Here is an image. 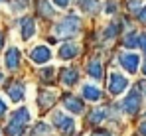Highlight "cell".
Listing matches in <instances>:
<instances>
[{"label": "cell", "mask_w": 146, "mask_h": 136, "mask_svg": "<svg viewBox=\"0 0 146 136\" xmlns=\"http://www.w3.org/2000/svg\"><path fill=\"white\" fill-rule=\"evenodd\" d=\"M138 44H140V38H138L136 32H130V34L124 38V45H126V47H136Z\"/></svg>", "instance_id": "obj_18"}, {"label": "cell", "mask_w": 146, "mask_h": 136, "mask_svg": "<svg viewBox=\"0 0 146 136\" xmlns=\"http://www.w3.org/2000/svg\"><path fill=\"white\" fill-rule=\"evenodd\" d=\"M126 87H128V79L124 75H119V73H113L111 75V79H109V91L113 95H121Z\"/></svg>", "instance_id": "obj_4"}, {"label": "cell", "mask_w": 146, "mask_h": 136, "mask_svg": "<svg viewBox=\"0 0 146 136\" xmlns=\"http://www.w3.org/2000/svg\"><path fill=\"white\" fill-rule=\"evenodd\" d=\"M20 32H22V38L24 40H30L32 36H34V32H36V24H34V20L32 18H22L20 20Z\"/></svg>", "instance_id": "obj_9"}, {"label": "cell", "mask_w": 146, "mask_h": 136, "mask_svg": "<svg viewBox=\"0 0 146 136\" xmlns=\"http://www.w3.org/2000/svg\"><path fill=\"white\" fill-rule=\"evenodd\" d=\"M4 65L8 69H18V65H20V51H18V47H10V49L6 51Z\"/></svg>", "instance_id": "obj_8"}, {"label": "cell", "mask_w": 146, "mask_h": 136, "mask_svg": "<svg viewBox=\"0 0 146 136\" xmlns=\"http://www.w3.org/2000/svg\"><path fill=\"white\" fill-rule=\"evenodd\" d=\"M28 122H30V113H28L26 107L18 109V111H14L12 116H10L8 126H6V134H8V136H22Z\"/></svg>", "instance_id": "obj_1"}, {"label": "cell", "mask_w": 146, "mask_h": 136, "mask_svg": "<svg viewBox=\"0 0 146 136\" xmlns=\"http://www.w3.org/2000/svg\"><path fill=\"white\" fill-rule=\"evenodd\" d=\"M140 103H142V95H140V91L132 89L128 95H126V99H124V111L128 114H134L138 109H140Z\"/></svg>", "instance_id": "obj_3"}, {"label": "cell", "mask_w": 146, "mask_h": 136, "mask_svg": "<svg viewBox=\"0 0 146 136\" xmlns=\"http://www.w3.org/2000/svg\"><path fill=\"white\" fill-rule=\"evenodd\" d=\"M63 105H65L67 111H71V113H75V114L83 113V103H81V99H77V97H73V95H67V97L63 99Z\"/></svg>", "instance_id": "obj_10"}, {"label": "cell", "mask_w": 146, "mask_h": 136, "mask_svg": "<svg viewBox=\"0 0 146 136\" xmlns=\"http://www.w3.org/2000/svg\"><path fill=\"white\" fill-rule=\"evenodd\" d=\"M117 34H119V24H111L105 36H107V38H111V36H117Z\"/></svg>", "instance_id": "obj_22"}, {"label": "cell", "mask_w": 146, "mask_h": 136, "mask_svg": "<svg viewBox=\"0 0 146 136\" xmlns=\"http://www.w3.org/2000/svg\"><path fill=\"white\" fill-rule=\"evenodd\" d=\"M38 10H40V14L46 16V18L53 16V6L49 4V0H40V2H38Z\"/></svg>", "instance_id": "obj_15"}, {"label": "cell", "mask_w": 146, "mask_h": 136, "mask_svg": "<svg viewBox=\"0 0 146 136\" xmlns=\"http://www.w3.org/2000/svg\"><path fill=\"white\" fill-rule=\"evenodd\" d=\"M103 118H105V111L103 109H95L91 113V116H89V122H101Z\"/></svg>", "instance_id": "obj_20"}, {"label": "cell", "mask_w": 146, "mask_h": 136, "mask_svg": "<svg viewBox=\"0 0 146 136\" xmlns=\"http://www.w3.org/2000/svg\"><path fill=\"white\" fill-rule=\"evenodd\" d=\"M48 132H49V126L44 124V122H40V124L32 130V136H42V134H48Z\"/></svg>", "instance_id": "obj_21"}, {"label": "cell", "mask_w": 146, "mask_h": 136, "mask_svg": "<svg viewBox=\"0 0 146 136\" xmlns=\"http://www.w3.org/2000/svg\"><path fill=\"white\" fill-rule=\"evenodd\" d=\"M81 8L89 14H95L99 10V0H81Z\"/></svg>", "instance_id": "obj_17"}, {"label": "cell", "mask_w": 146, "mask_h": 136, "mask_svg": "<svg viewBox=\"0 0 146 136\" xmlns=\"http://www.w3.org/2000/svg\"><path fill=\"white\" fill-rule=\"evenodd\" d=\"M138 6H140V0H130V2H128V8H130L132 12H136Z\"/></svg>", "instance_id": "obj_23"}, {"label": "cell", "mask_w": 146, "mask_h": 136, "mask_svg": "<svg viewBox=\"0 0 146 136\" xmlns=\"http://www.w3.org/2000/svg\"><path fill=\"white\" fill-rule=\"evenodd\" d=\"M140 45H142V49H144V53H146V36L140 38Z\"/></svg>", "instance_id": "obj_30"}, {"label": "cell", "mask_w": 146, "mask_h": 136, "mask_svg": "<svg viewBox=\"0 0 146 136\" xmlns=\"http://www.w3.org/2000/svg\"><path fill=\"white\" fill-rule=\"evenodd\" d=\"M53 120H55V126H57L61 132H65V134H71L73 128H75L73 118H69V116H65V114H61V113H55Z\"/></svg>", "instance_id": "obj_6"}, {"label": "cell", "mask_w": 146, "mask_h": 136, "mask_svg": "<svg viewBox=\"0 0 146 136\" xmlns=\"http://www.w3.org/2000/svg\"><path fill=\"white\" fill-rule=\"evenodd\" d=\"M87 71H89V75H91L93 79H97V81L101 79V77H103V65L99 63L97 59H93V61L89 63V67H87Z\"/></svg>", "instance_id": "obj_13"}, {"label": "cell", "mask_w": 146, "mask_h": 136, "mask_svg": "<svg viewBox=\"0 0 146 136\" xmlns=\"http://www.w3.org/2000/svg\"><path fill=\"white\" fill-rule=\"evenodd\" d=\"M0 2H2V0H0Z\"/></svg>", "instance_id": "obj_36"}, {"label": "cell", "mask_w": 146, "mask_h": 136, "mask_svg": "<svg viewBox=\"0 0 146 136\" xmlns=\"http://www.w3.org/2000/svg\"><path fill=\"white\" fill-rule=\"evenodd\" d=\"M51 73H53V69H51V67L44 69V71H42V77H44V79H51Z\"/></svg>", "instance_id": "obj_24"}, {"label": "cell", "mask_w": 146, "mask_h": 136, "mask_svg": "<svg viewBox=\"0 0 146 136\" xmlns=\"http://www.w3.org/2000/svg\"><path fill=\"white\" fill-rule=\"evenodd\" d=\"M83 97L89 99V101H99L101 99V91L97 87H93V85H85L83 87Z\"/></svg>", "instance_id": "obj_14"}, {"label": "cell", "mask_w": 146, "mask_h": 136, "mask_svg": "<svg viewBox=\"0 0 146 136\" xmlns=\"http://www.w3.org/2000/svg\"><path fill=\"white\" fill-rule=\"evenodd\" d=\"M138 63H140V59H138V55H134V53H122L121 55V65L126 69L128 73H136Z\"/></svg>", "instance_id": "obj_7"}, {"label": "cell", "mask_w": 146, "mask_h": 136, "mask_svg": "<svg viewBox=\"0 0 146 136\" xmlns=\"http://www.w3.org/2000/svg\"><path fill=\"white\" fill-rule=\"evenodd\" d=\"M6 93H8V97H10L14 103H18V101L24 99V85H22V83H12Z\"/></svg>", "instance_id": "obj_12"}, {"label": "cell", "mask_w": 146, "mask_h": 136, "mask_svg": "<svg viewBox=\"0 0 146 136\" xmlns=\"http://www.w3.org/2000/svg\"><path fill=\"white\" fill-rule=\"evenodd\" d=\"M77 81V71L75 69H65L63 71V83L65 85H73Z\"/></svg>", "instance_id": "obj_19"}, {"label": "cell", "mask_w": 146, "mask_h": 136, "mask_svg": "<svg viewBox=\"0 0 146 136\" xmlns=\"http://www.w3.org/2000/svg\"><path fill=\"white\" fill-rule=\"evenodd\" d=\"M4 45V36H2V32H0V47Z\"/></svg>", "instance_id": "obj_32"}, {"label": "cell", "mask_w": 146, "mask_h": 136, "mask_svg": "<svg viewBox=\"0 0 146 136\" xmlns=\"http://www.w3.org/2000/svg\"><path fill=\"white\" fill-rule=\"evenodd\" d=\"M115 10H117V4H115V2H109V4H107V14H113Z\"/></svg>", "instance_id": "obj_25"}, {"label": "cell", "mask_w": 146, "mask_h": 136, "mask_svg": "<svg viewBox=\"0 0 146 136\" xmlns=\"http://www.w3.org/2000/svg\"><path fill=\"white\" fill-rule=\"evenodd\" d=\"M79 26H81V18L75 16V14H67L61 22L55 26V34L59 38H71V36L77 34Z\"/></svg>", "instance_id": "obj_2"}, {"label": "cell", "mask_w": 146, "mask_h": 136, "mask_svg": "<svg viewBox=\"0 0 146 136\" xmlns=\"http://www.w3.org/2000/svg\"><path fill=\"white\" fill-rule=\"evenodd\" d=\"M140 20H142V22L146 24V6L142 8V10H140Z\"/></svg>", "instance_id": "obj_28"}, {"label": "cell", "mask_w": 146, "mask_h": 136, "mask_svg": "<svg viewBox=\"0 0 146 136\" xmlns=\"http://www.w3.org/2000/svg\"><path fill=\"white\" fill-rule=\"evenodd\" d=\"M55 101V93L51 91H42V95H40V107H49L51 103Z\"/></svg>", "instance_id": "obj_16"}, {"label": "cell", "mask_w": 146, "mask_h": 136, "mask_svg": "<svg viewBox=\"0 0 146 136\" xmlns=\"http://www.w3.org/2000/svg\"><path fill=\"white\" fill-rule=\"evenodd\" d=\"M4 114H6V103L0 99V116H4Z\"/></svg>", "instance_id": "obj_26"}, {"label": "cell", "mask_w": 146, "mask_h": 136, "mask_svg": "<svg viewBox=\"0 0 146 136\" xmlns=\"http://www.w3.org/2000/svg\"><path fill=\"white\" fill-rule=\"evenodd\" d=\"M142 73L146 75V61H144V65H142Z\"/></svg>", "instance_id": "obj_34"}, {"label": "cell", "mask_w": 146, "mask_h": 136, "mask_svg": "<svg viewBox=\"0 0 146 136\" xmlns=\"http://www.w3.org/2000/svg\"><path fill=\"white\" fill-rule=\"evenodd\" d=\"M0 81H2V73H0Z\"/></svg>", "instance_id": "obj_35"}, {"label": "cell", "mask_w": 146, "mask_h": 136, "mask_svg": "<svg viewBox=\"0 0 146 136\" xmlns=\"http://www.w3.org/2000/svg\"><path fill=\"white\" fill-rule=\"evenodd\" d=\"M53 2H55L57 6H61V8H65V6L69 4V0H53Z\"/></svg>", "instance_id": "obj_27"}, {"label": "cell", "mask_w": 146, "mask_h": 136, "mask_svg": "<svg viewBox=\"0 0 146 136\" xmlns=\"http://www.w3.org/2000/svg\"><path fill=\"white\" fill-rule=\"evenodd\" d=\"M93 136H111V132H107V130H99V132H95Z\"/></svg>", "instance_id": "obj_29"}, {"label": "cell", "mask_w": 146, "mask_h": 136, "mask_svg": "<svg viewBox=\"0 0 146 136\" xmlns=\"http://www.w3.org/2000/svg\"><path fill=\"white\" fill-rule=\"evenodd\" d=\"M30 57H32L34 63H48L49 59H51V51H49L48 45H38V47L32 49Z\"/></svg>", "instance_id": "obj_5"}, {"label": "cell", "mask_w": 146, "mask_h": 136, "mask_svg": "<svg viewBox=\"0 0 146 136\" xmlns=\"http://www.w3.org/2000/svg\"><path fill=\"white\" fill-rule=\"evenodd\" d=\"M140 132L146 136V122H142V124H140Z\"/></svg>", "instance_id": "obj_31"}, {"label": "cell", "mask_w": 146, "mask_h": 136, "mask_svg": "<svg viewBox=\"0 0 146 136\" xmlns=\"http://www.w3.org/2000/svg\"><path fill=\"white\" fill-rule=\"evenodd\" d=\"M77 53H79L77 44H63L59 47V57H61V59H73Z\"/></svg>", "instance_id": "obj_11"}, {"label": "cell", "mask_w": 146, "mask_h": 136, "mask_svg": "<svg viewBox=\"0 0 146 136\" xmlns=\"http://www.w3.org/2000/svg\"><path fill=\"white\" fill-rule=\"evenodd\" d=\"M142 89H144V95H146V81H142Z\"/></svg>", "instance_id": "obj_33"}]
</instances>
